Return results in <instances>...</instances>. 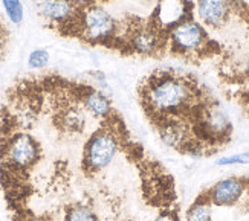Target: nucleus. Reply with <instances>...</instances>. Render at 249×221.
<instances>
[{
	"label": "nucleus",
	"mask_w": 249,
	"mask_h": 221,
	"mask_svg": "<svg viewBox=\"0 0 249 221\" xmlns=\"http://www.w3.org/2000/svg\"><path fill=\"white\" fill-rule=\"evenodd\" d=\"M139 102L151 127L176 124L188 128L207 157L199 140L203 116L214 96L193 73L179 69H156L141 81Z\"/></svg>",
	"instance_id": "1"
},
{
	"label": "nucleus",
	"mask_w": 249,
	"mask_h": 221,
	"mask_svg": "<svg viewBox=\"0 0 249 221\" xmlns=\"http://www.w3.org/2000/svg\"><path fill=\"white\" fill-rule=\"evenodd\" d=\"M194 5L185 0L183 13L167 25V53L190 63H200L223 52L222 44L210 37L208 29L193 16Z\"/></svg>",
	"instance_id": "2"
},
{
	"label": "nucleus",
	"mask_w": 249,
	"mask_h": 221,
	"mask_svg": "<svg viewBox=\"0 0 249 221\" xmlns=\"http://www.w3.org/2000/svg\"><path fill=\"white\" fill-rule=\"evenodd\" d=\"M61 35L83 40L92 46H112L118 31V20L113 18L100 3L77 8L75 13L55 28Z\"/></svg>",
	"instance_id": "3"
},
{
	"label": "nucleus",
	"mask_w": 249,
	"mask_h": 221,
	"mask_svg": "<svg viewBox=\"0 0 249 221\" xmlns=\"http://www.w3.org/2000/svg\"><path fill=\"white\" fill-rule=\"evenodd\" d=\"M242 0H197L196 14L200 23L213 31L228 26L232 16L240 11Z\"/></svg>",
	"instance_id": "4"
},
{
	"label": "nucleus",
	"mask_w": 249,
	"mask_h": 221,
	"mask_svg": "<svg viewBox=\"0 0 249 221\" xmlns=\"http://www.w3.org/2000/svg\"><path fill=\"white\" fill-rule=\"evenodd\" d=\"M75 5L71 0H40L38 2V13L40 16L48 20V23L53 28H58L64 23L73 13Z\"/></svg>",
	"instance_id": "5"
},
{
	"label": "nucleus",
	"mask_w": 249,
	"mask_h": 221,
	"mask_svg": "<svg viewBox=\"0 0 249 221\" xmlns=\"http://www.w3.org/2000/svg\"><path fill=\"white\" fill-rule=\"evenodd\" d=\"M213 204L210 202L208 195L202 191L196 200L191 203V206L187 209L185 221H211L213 220Z\"/></svg>",
	"instance_id": "6"
},
{
	"label": "nucleus",
	"mask_w": 249,
	"mask_h": 221,
	"mask_svg": "<svg viewBox=\"0 0 249 221\" xmlns=\"http://www.w3.org/2000/svg\"><path fill=\"white\" fill-rule=\"evenodd\" d=\"M5 13L8 16V18L11 20V23L14 25H20L23 21V5H21V0H2Z\"/></svg>",
	"instance_id": "7"
},
{
	"label": "nucleus",
	"mask_w": 249,
	"mask_h": 221,
	"mask_svg": "<svg viewBox=\"0 0 249 221\" xmlns=\"http://www.w3.org/2000/svg\"><path fill=\"white\" fill-rule=\"evenodd\" d=\"M49 63V53L45 49H36L29 53L28 66L31 69H43Z\"/></svg>",
	"instance_id": "8"
},
{
	"label": "nucleus",
	"mask_w": 249,
	"mask_h": 221,
	"mask_svg": "<svg viewBox=\"0 0 249 221\" xmlns=\"http://www.w3.org/2000/svg\"><path fill=\"white\" fill-rule=\"evenodd\" d=\"M217 167H232V165H249V151L234 154V156L222 157L219 160H215Z\"/></svg>",
	"instance_id": "9"
},
{
	"label": "nucleus",
	"mask_w": 249,
	"mask_h": 221,
	"mask_svg": "<svg viewBox=\"0 0 249 221\" xmlns=\"http://www.w3.org/2000/svg\"><path fill=\"white\" fill-rule=\"evenodd\" d=\"M150 221H180V209L179 206L162 209V211H159L158 215Z\"/></svg>",
	"instance_id": "10"
},
{
	"label": "nucleus",
	"mask_w": 249,
	"mask_h": 221,
	"mask_svg": "<svg viewBox=\"0 0 249 221\" xmlns=\"http://www.w3.org/2000/svg\"><path fill=\"white\" fill-rule=\"evenodd\" d=\"M240 101H242L243 108L246 110V113H248V116H249V92L240 93Z\"/></svg>",
	"instance_id": "11"
}]
</instances>
